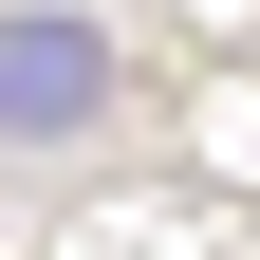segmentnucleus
Segmentation results:
<instances>
[{
  "mask_svg": "<svg viewBox=\"0 0 260 260\" xmlns=\"http://www.w3.org/2000/svg\"><path fill=\"white\" fill-rule=\"evenodd\" d=\"M93 112H112V38L56 19V0H19L0 19V149H75Z\"/></svg>",
  "mask_w": 260,
  "mask_h": 260,
  "instance_id": "f257e3e1",
  "label": "nucleus"
}]
</instances>
